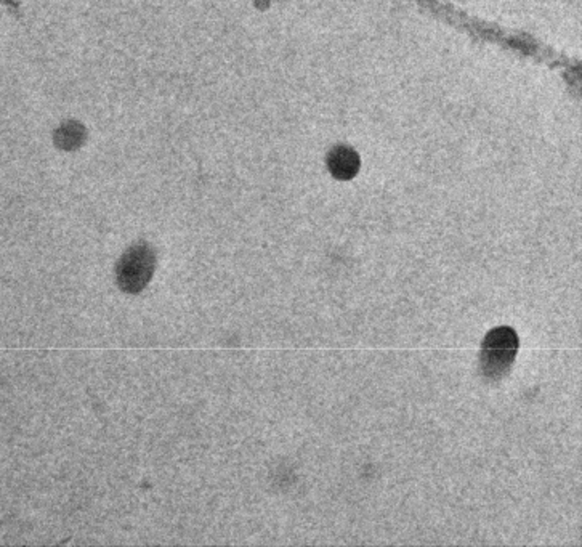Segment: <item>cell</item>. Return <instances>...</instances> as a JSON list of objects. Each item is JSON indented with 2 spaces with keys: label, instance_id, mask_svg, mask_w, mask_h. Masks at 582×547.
<instances>
[{
  "label": "cell",
  "instance_id": "cell-1",
  "mask_svg": "<svg viewBox=\"0 0 582 547\" xmlns=\"http://www.w3.org/2000/svg\"><path fill=\"white\" fill-rule=\"evenodd\" d=\"M520 349V339L514 328L499 326L485 336L482 345L480 368L485 378L502 379L516 363Z\"/></svg>",
  "mask_w": 582,
  "mask_h": 547
},
{
  "label": "cell",
  "instance_id": "cell-2",
  "mask_svg": "<svg viewBox=\"0 0 582 547\" xmlns=\"http://www.w3.org/2000/svg\"><path fill=\"white\" fill-rule=\"evenodd\" d=\"M154 254L147 246H135L126 252L117 267V281L124 291L138 292L153 277Z\"/></svg>",
  "mask_w": 582,
  "mask_h": 547
},
{
  "label": "cell",
  "instance_id": "cell-3",
  "mask_svg": "<svg viewBox=\"0 0 582 547\" xmlns=\"http://www.w3.org/2000/svg\"><path fill=\"white\" fill-rule=\"evenodd\" d=\"M88 128L84 122L67 117L58 122L52 130V143L63 153H76L88 142Z\"/></svg>",
  "mask_w": 582,
  "mask_h": 547
},
{
  "label": "cell",
  "instance_id": "cell-4",
  "mask_svg": "<svg viewBox=\"0 0 582 547\" xmlns=\"http://www.w3.org/2000/svg\"><path fill=\"white\" fill-rule=\"evenodd\" d=\"M358 157H356L352 151L348 149H341V151H334L331 159H329V167L331 172L334 174L337 178H352L355 176L356 170H358Z\"/></svg>",
  "mask_w": 582,
  "mask_h": 547
}]
</instances>
